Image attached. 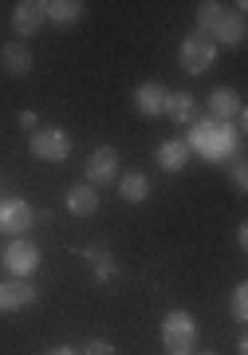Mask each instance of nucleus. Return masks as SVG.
Wrapping results in <instances>:
<instances>
[{"label": "nucleus", "mask_w": 248, "mask_h": 355, "mask_svg": "<svg viewBox=\"0 0 248 355\" xmlns=\"http://www.w3.org/2000/svg\"><path fill=\"white\" fill-rule=\"evenodd\" d=\"M186 146H189V154H201L209 162H224L236 150V130L229 123H217V119H197Z\"/></svg>", "instance_id": "f257e3e1"}, {"label": "nucleus", "mask_w": 248, "mask_h": 355, "mask_svg": "<svg viewBox=\"0 0 248 355\" xmlns=\"http://www.w3.org/2000/svg\"><path fill=\"white\" fill-rule=\"evenodd\" d=\"M197 336H201L197 320H193V312H186V308H170V312L161 316V343H166L170 355H189L193 343H197Z\"/></svg>", "instance_id": "f03ea898"}, {"label": "nucleus", "mask_w": 248, "mask_h": 355, "mask_svg": "<svg viewBox=\"0 0 248 355\" xmlns=\"http://www.w3.org/2000/svg\"><path fill=\"white\" fill-rule=\"evenodd\" d=\"M177 64H181L186 76H205L217 64V44L209 36H201V32H189L181 40V48H177Z\"/></svg>", "instance_id": "7ed1b4c3"}, {"label": "nucleus", "mask_w": 248, "mask_h": 355, "mask_svg": "<svg viewBox=\"0 0 248 355\" xmlns=\"http://www.w3.org/2000/svg\"><path fill=\"white\" fill-rule=\"evenodd\" d=\"M28 150H32V158H39V162H67V154H71V135L63 127H39V130H32Z\"/></svg>", "instance_id": "20e7f679"}, {"label": "nucleus", "mask_w": 248, "mask_h": 355, "mask_svg": "<svg viewBox=\"0 0 248 355\" xmlns=\"http://www.w3.org/2000/svg\"><path fill=\"white\" fill-rule=\"evenodd\" d=\"M39 261H44V253H39V245L28 241V237H12L8 249H4V268H8L16 280L32 277V272L39 268Z\"/></svg>", "instance_id": "39448f33"}, {"label": "nucleus", "mask_w": 248, "mask_h": 355, "mask_svg": "<svg viewBox=\"0 0 248 355\" xmlns=\"http://www.w3.org/2000/svg\"><path fill=\"white\" fill-rule=\"evenodd\" d=\"M36 221V209L24 202V198H0V233L8 237H24Z\"/></svg>", "instance_id": "423d86ee"}, {"label": "nucleus", "mask_w": 248, "mask_h": 355, "mask_svg": "<svg viewBox=\"0 0 248 355\" xmlns=\"http://www.w3.org/2000/svg\"><path fill=\"white\" fill-rule=\"evenodd\" d=\"M245 36H248V24H245V4H233L229 12L221 16V24L213 28V44L217 48H240L245 44Z\"/></svg>", "instance_id": "0eeeda50"}, {"label": "nucleus", "mask_w": 248, "mask_h": 355, "mask_svg": "<svg viewBox=\"0 0 248 355\" xmlns=\"http://www.w3.org/2000/svg\"><path fill=\"white\" fill-rule=\"evenodd\" d=\"M166 95H170V91L161 87L158 79H146V83H138L134 87V111L142 114V119H161V114H166Z\"/></svg>", "instance_id": "6e6552de"}, {"label": "nucleus", "mask_w": 248, "mask_h": 355, "mask_svg": "<svg viewBox=\"0 0 248 355\" xmlns=\"http://www.w3.org/2000/svg\"><path fill=\"white\" fill-rule=\"evenodd\" d=\"M118 178V150L114 146H99V150H91L87 158V186H107V182H114Z\"/></svg>", "instance_id": "1a4fd4ad"}, {"label": "nucleus", "mask_w": 248, "mask_h": 355, "mask_svg": "<svg viewBox=\"0 0 248 355\" xmlns=\"http://www.w3.org/2000/svg\"><path fill=\"white\" fill-rule=\"evenodd\" d=\"M44 24H48V20H44V0H20L12 8V32L16 36H24V40L36 36Z\"/></svg>", "instance_id": "9d476101"}, {"label": "nucleus", "mask_w": 248, "mask_h": 355, "mask_svg": "<svg viewBox=\"0 0 248 355\" xmlns=\"http://www.w3.org/2000/svg\"><path fill=\"white\" fill-rule=\"evenodd\" d=\"M36 304V288L28 280H4L0 284V312H24Z\"/></svg>", "instance_id": "9b49d317"}, {"label": "nucleus", "mask_w": 248, "mask_h": 355, "mask_svg": "<svg viewBox=\"0 0 248 355\" xmlns=\"http://www.w3.org/2000/svg\"><path fill=\"white\" fill-rule=\"evenodd\" d=\"M245 114V103L233 87H213L209 91V119L217 123H229V119H240Z\"/></svg>", "instance_id": "f8f14e48"}, {"label": "nucleus", "mask_w": 248, "mask_h": 355, "mask_svg": "<svg viewBox=\"0 0 248 355\" xmlns=\"http://www.w3.org/2000/svg\"><path fill=\"white\" fill-rule=\"evenodd\" d=\"M63 205H67V214H71V217L99 214V190L87 186V182H79V186H71V190L63 193Z\"/></svg>", "instance_id": "ddd939ff"}, {"label": "nucleus", "mask_w": 248, "mask_h": 355, "mask_svg": "<svg viewBox=\"0 0 248 355\" xmlns=\"http://www.w3.org/2000/svg\"><path fill=\"white\" fill-rule=\"evenodd\" d=\"M83 0H44V20L55 28H71L83 20Z\"/></svg>", "instance_id": "4468645a"}, {"label": "nucleus", "mask_w": 248, "mask_h": 355, "mask_svg": "<svg viewBox=\"0 0 248 355\" xmlns=\"http://www.w3.org/2000/svg\"><path fill=\"white\" fill-rule=\"evenodd\" d=\"M154 158H158V166L166 170V174H181V170L189 166V158H193V154H189L186 139H166L158 150H154Z\"/></svg>", "instance_id": "2eb2a0df"}, {"label": "nucleus", "mask_w": 248, "mask_h": 355, "mask_svg": "<svg viewBox=\"0 0 248 355\" xmlns=\"http://www.w3.org/2000/svg\"><path fill=\"white\" fill-rule=\"evenodd\" d=\"M0 67L8 71V76H28L32 71V48H28L24 40H12V44H4L0 48Z\"/></svg>", "instance_id": "dca6fc26"}, {"label": "nucleus", "mask_w": 248, "mask_h": 355, "mask_svg": "<svg viewBox=\"0 0 248 355\" xmlns=\"http://www.w3.org/2000/svg\"><path fill=\"white\" fill-rule=\"evenodd\" d=\"M166 114H170L174 123H181V127H193V123H197V99H193L189 91H170V95H166Z\"/></svg>", "instance_id": "f3484780"}, {"label": "nucleus", "mask_w": 248, "mask_h": 355, "mask_svg": "<svg viewBox=\"0 0 248 355\" xmlns=\"http://www.w3.org/2000/svg\"><path fill=\"white\" fill-rule=\"evenodd\" d=\"M118 193H123L130 205H142V202L150 198V178L138 174V170H130V174L118 178Z\"/></svg>", "instance_id": "a211bd4d"}, {"label": "nucleus", "mask_w": 248, "mask_h": 355, "mask_svg": "<svg viewBox=\"0 0 248 355\" xmlns=\"http://www.w3.org/2000/svg\"><path fill=\"white\" fill-rule=\"evenodd\" d=\"M224 16V4H217V0H205V4H197V28L193 32H201V36H213V28L221 24Z\"/></svg>", "instance_id": "6ab92c4d"}, {"label": "nucleus", "mask_w": 248, "mask_h": 355, "mask_svg": "<svg viewBox=\"0 0 248 355\" xmlns=\"http://www.w3.org/2000/svg\"><path fill=\"white\" fill-rule=\"evenodd\" d=\"M87 257L95 261V280H99V284H107V280H114V277H118V265L111 261V253H99V249H87Z\"/></svg>", "instance_id": "aec40b11"}, {"label": "nucleus", "mask_w": 248, "mask_h": 355, "mask_svg": "<svg viewBox=\"0 0 248 355\" xmlns=\"http://www.w3.org/2000/svg\"><path fill=\"white\" fill-rule=\"evenodd\" d=\"M229 316H233L236 324H245V320H248V284H245V280H240V284L233 288V300H229Z\"/></svg>", "instance_id": "412c9836"}, {"label": "nucleus", "mask_w": 248, "mask_h": 355, "mask_svg": "<svg viewBox=\"0 0 248 355\" xmlns=\"http://www.w3.org/2000/svg\"><path fill=\"white\" fill-rule=\"evenodd\" d=\"M233 186H236V193H245V190H248V170H245V154H236V162H233Z\"/></svg>", "instance_id": "4be33fe9"}, {"label": "nucleus", "mask_w": 248, "mask_h": 355, "mask_svg": "<svg viewBox=\"0 0 248 355\" xmlns=\"http://www.w3.org/2000/svg\"><path fill=\"white\" fill-rule=\"evenodd\" d=\"M79 355H114V343L111 340H87Z\"/></svg>", "instance_id": "5701e85b"}, {"label": "nucleus", "mask_w": 248, "mask_h": 355, "mask_svg": "<svg viewBox=\"0 0 248 355\" xmlns=\"http://www.w3.org/2000/svg\"><path fill=\"white\" fill-rule=\"evenodd\" d=\"M20 130H39V119H36V111H20Z\"/></svg>", "instance_id": "b1692460"}, {"label": "nucleus", "mask_w": 248, "mask_h": 355, "mask_svg": "<svg viewBox=\"0 0 248 355\" xmlns=\"http://www.w3.org/2000/svg\"><path fill=\"white\" fill-rule=\"evenodd\" d=\"M236 245H240V249H248V225H236Z\"/></svg>", "instance_id": "393cba45"}, {"label": "nucleus", "mask_w": 248, "mask_h": 355, "mask_svg": "<svg viewBox=\"0 0 248 355\" xmlns=\"http://www.w3.org/2000/svg\"><path fill=\"white\" fill-rule=\"evenodd\" d=\"M236 355H248V340H245V336L236 340Z\"/></svg>", "instance_id": "a878e982"}, {"label": "nucleus", "mask_w": 248, "mask_h": 355, "mask_svg": "<svg viewBox=\"0 0 248 355\" xmlns=\"http://www.w3.org/2000/svg\"><path fill=\"white\" fill-rule=\"evenodd\" d=\"M48 355H79V352H71V347H51Z\"/></svg>", "instance_id": "bb28decb"}, {"label": "nucleus", "mask_w": 248, "mask_h": 355, "mask_svg": "<svg viewBox=\"0 0 248 355\" xmlns=\"http://www.w3.org/2000/svg\"><path fill=\"white\" fill-rule=\"evenodd\" d=\"M197 355H217V352H197Z\"/></svg>", "instance_id": "cd10ccee"}]
</instances>
